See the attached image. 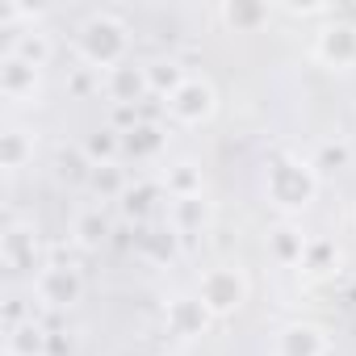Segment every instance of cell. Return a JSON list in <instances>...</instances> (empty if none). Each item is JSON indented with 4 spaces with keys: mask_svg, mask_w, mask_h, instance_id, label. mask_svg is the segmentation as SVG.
<instances>
[{
    "mask_svg": "<svg viewBox=\"0 0 356 356\" xmlns=\"http://www.w3.org/2000/svg\"><path fill=\"white\" fill-rule=\"evenodd\" d=\"M34 92H38V67H30L26 59L5 51V59H0V97L5 101H30Z\"/></svg>",
    "mask_w": 356,
    "mask_h": 356,
    "instance_id": "cell-11",
    "label": "cell"
},
{
    "mask_svg": "<svg viewBox=\"0 0 356 356\" xmlns=\"http://www.w3.org/2000/svg\"><path fill=\"white\" fill-rule=\"evenodd\" d=\"M273 356H327V335L314 323H289L277 331Z\"/></svg>",
    "mask_w": 356,
    "mask_h": 356,
    "instance_id": "cell-9",
    "label": "cell"
},
{
    "mask_svg": "<svg viewBox=\"0 0 356 356\" xmlns=\"http://www.w3.org/2000/svg\"><path fill=\"white\" fill-rule=\"evenodd\" d=\"M348 159H352V147L343 143V138H331V143H323L318 151H314V172H339V168H348Z\"/></svg>",
    "mask_w": 356,
    "mask_h": 356,
    "instance_id": "cell-26",
    "label": "cell"
},
{
    "mask_svg": "<svg viewBox=\"0 0 356 356\" xmlns=\"http://www.w3.org/2000/svg\"><path fill=\"white\" fill-rule=\"evenodd\" d=\"M210 318H214V314L202 306V298H197V293H181V298H172V302H168V310H163V323H168V331H172L176 339H197V335H206Z\"/></svg>",
    "mask_w": 356,
    "mask_h": 356,
    "instance_id": "cell-7",
    "label": "cell"
},
{
    "mask_svg": "<svg viewBox=\"0 0 356 356\" xmlns=\"http://www.w3.org/2000/svg\"><path fill=\"white\" fill-rule=\"evenodd\" d=\"M88 185H92L97 193H118V197L126 193V185H122V176H118V168H113V163H109V168H97Z\"/></svg>",
    "mask_w": 356,
    "mask_h": 356,
    "instance_id": "cell-28",
    "label": "cell"
},
{
    "mask_svg": "<svg viewBox=\"0 0 356 356\" xmlns=\"http://www.w3.org/2000/svg\"><path fill=\"white\" fill-rule=\"evenodd\" d=\"M176 239H181V235H176L172 227H151V231L138 235V252L147 260H155V264H168L176 256Z\"/></svg>",
    "mask_w": 356,
    "mask_h": 356,
    "instance_id": "cell-23",
    "label": "cell"
},
{
    "mask_svg": "<svg viewBox=\"0 0 356 356\" xmlns=\"http://www.w3.org/2000/svg\"><path fill=\"white\" fill-rule=\"evenodd\" d=\"M9 55H17V59H26L30 67H47V59H51V38L42 34V30H22V34H13V42H9Z\"/></svg>",
    "mask_w": 356,
    "mask_h": 356,
    "instance_id": "cell-19",
    "label": "cell"
},
{
    "mask_svg": "<svg viewBox=\"0 0 356 356\" xmlns=\"http://www.w3.org/2000/svg\"><path fill=\"white\" fill-rule=\"evenodd\" d=\"M189 80V72L176 63V59H155V63H147V84H151V97H172L176 88H181Z\"/></svg>",
    "mask_w": 356,
    "mask_h": 356,
    "instance_id": "cell-16",
    "label": "cell"
},
{
    "mask_svg": "<svg viewBox=\"0 0 356 356\" xmlns=\"http://www.w3.org/2000/svg\"><path fill=\"white\" fill-rule=\"evenodd\" d=\"M318 193V172L314 163L298 159V155H277L264 168V197L281 210V214H298L314 202Z\"/></svg>",
    "mask_w": 356,
    "mask_h": 356,
    "instance_id": "cell-1",
    "label": "cell"
},
{
    "mask_svg": "<svg viewBox=\"0 0 356 356\" xmlns=\"http://www.w3.org/2000/svg\"><path fill=\"white\" fill-rule=\"evenodd\" d=\"M92 172H97V163L84 155V147H67V151H59V181H67V185H88V181H92Z\"/></svg>",
    "mask_w": 356,
    "mask_h": 356,
    "instance_id": "cell-24",
    "label": "cell"
},
{
    "mask_svg": "<svg viewBox=\"0 0 356 356\" xmlns=\"http://www.w3.org/2000/svg\"><path fill=\"white\" fill-rule=\"evenodd\" d=\"M5 352H13V356H47V331L34 318L30 323H13L9 339H5Z\"/></svg>",
    "mask_w": 356,
    "mask_h": 356,
    "instance_id": "cell-18",
    "label": "cell"
},
{
    "mask_svg": "<svg viewBox=\"0 0 356 356\" xmlns=\"http://www.w3.org/2000/svg\"><path fill=\"white\" fill-rule=\"evenodd\" d=\"M80 293H84V281H80V273L72 264H47L34 277V298L42 306H51V310H63V306L80 302Z\"/></svg>",
    "mask_w": 356,
    "mask_h": 356,
    "instance_id": "cell-6",
    "label": "cell"
},
{
    "mask_svg": "<svg viewBox=\"0 0 356 356\" xmlns=\"http://www.w3.org/2000/svg\"><path fill=\"white\" fill-rule=\"evenodd\" d=\"M314 59L331 72H348L356 67V22H327L314 38Z\"/></svg>",
    "mask_w": 356,
    "mask_h": 356,
    "instance_id": "cell-5",
    "label": "cell"
},
{
    "mask_svg": "<svg viewBox=\"0 0 356 356\" xmlns=\"http://www.w3.org/2000/svg\"><path fill=\"white\" fill-rule=\"evenodd\" d=\"M206 197H185V202H172L168 206V227L176 231V235H189V231H197L202 222H206Z\"/></svg>",
    "mask_w": 356,
    "mask_h": 356,
    "instance_id": "cell-22",
    "label": "cell"
},
{
    "mask_svg": "<svg viewBox=\"0 0 356 356\" xmlns=\"http://www.w3.org/2000/svg\"><path fill=\"white\" fill-rule=\"evenodd\" d=\"M109 218L101 214V210H84V214H76V222H72V235H76V243L84 248V252H97L105 239H109Z\"/></svg>",
    "mask_w": 356,
    "mask_h": 356,
    "instance_id": "cell-20",
    "label": "cell"
},
{
    "mask_svg": "<svg viewBox=\"0 0 356 356\" xmlns=\"http://www.w3.org/2000/svg\"><path fill=\"white\" fill-rule=\"evenodd\" d=\"M30 159H34V134L22 130V126H9L5 134H0V163H5L9 172H17Z\"/></svg>",
    "mask_w": 356,
    "mask_h": 356,
    "instance_id": "cell-14",
    "label": "cell"
},
{
    "mask_svg": "<svg viewBox=\"0 0 356 356\" xmlns=\"http://www.w3.org/2000/svg\"><path fill=\"white\" fill-rule=\"evenodd\" d=\"M84 155L97 163V168H109L118 155H122V130H113V126H105V130H92L84 143Z\"/></svg>",
    "mask_w": 356,
    "mask_h": 356,
    "instance_id": "cell-21",
    "label": "cell"
},
{
    "mask_svg": "<svg viewBox=\"0 0 356 356\" xmlns=\"http://www.w3.org/2000/svg\"><path fill=\"white\" fill-rule=\"evenodd\" d=\"M163 147H168V138L155 122H134V126L122 130V151L134 155V159H159Z\"/></svg>",
    "mask_w": 356,
    "mask_h": 356,
    "instance_id": "cell-13",
    "label": "cell"
},
{
    "mask_svg": "<svg viewBox=\"0 0 356 356\" xmlns=\"http://www.w3.org/2000/svg\"><path fill=\"white\" fill-rule=\"evenodd\" d=\"M5 356H13V352H5Z\"/></svg>",
    "mask_w": 356,
    "mask_h": 356,
    "instance_id": "cell-29",
    "label": "cell"
},
{
    "mask_svg": "<svg viewBox=\"0 0 356 356\" xmlns=\"http://www.w3.org/2000/svg\"><path fill=\"white\" fill-rule=\"evenodd\" d=\"M105 92L113 97V105H138L143 97H151V84H147V67H134V63H122L113 72H105Z\"/></svg>",
    "mask_w": 356,
    "mask_h": 356,
    "instance_id": "cell-10",
    "label": "cell"
},
{
    "mask_svg": "<svg viewBox=\"0 0 356 356\" xmlns=\"http://www.w3.org/2000/svg\"><path fill=\"white\" fill-rule=\"evenodd\" d=\"M168 113H172V122H181V126H202V122H210L214 118V109H218V92H214V84L206 80V76H189L181 88H176L168 101Z\"/></svg>",
    "mask_w": 356,
    "mask_h": 356,
    "instance_id": "cell-4",
    "label": "cell"
},
{
    "mask_svg": "<svg viewBox=\"0 0 356 356\" xmlns=\"http://www.w3.org/2000/svg\"><path fill=\"white\" fill-rule=\"evenodd\" d=\"M0 260H5V268H13V273H34L38 268V235H34V227H26V222L5 227V235H0Z\"/></svg>",
    "mask_w": 356,
    "mask_h": 356,
    "instance_id": "cell-8",
    "label": "cell"
},
{
    "mask_svg": "<svg viewBox=\"0 0 356 356\" xmlns=\"http://www.w3.org/2000/svg\"><path fill=\"white\" fill-rule=\"evenodd\" d=\"M335 260H339V252H335L331 239H310V243H306V256H302V268H310V273H331Z\"/></svg>",
    "mask_w": 356,
    "mask_h": 356,
    "instance_id": "cell-27",
    "label": "cell"
},
{
    "mask_svg": "<svg viewBox=\"0 0 356 356\" xmlns=\"http://www.w3.org/2000/svg\"><path fill=\"white\" fill-rule=\"evenodd\" d=\"M76 51H80V59H84L88 67L113 72V67H122L126 55H130V30H126V22H118L113 13H92V17L80 26V34H76Z\"/></svg>",
    "mask_w": 356,
    "mask_h": 356,
    "instance_id": "cell-2",
    "label": "cell"
},
{
    "mask_svg": "<svg viewBox=\"0 0 356 356\" xmlns=\"http://www.w3.org/2000/svg\"><path fill=\"white\" fill-rule=\"evenodd\" d=\"M306 243H310V239H306L302 231H293V227H277V231L268 235V252H273V260H277V264H285V268L302 264Z\"/></svg>",
    "mask_w": 356,
    "mask_h": 356,
    "instance_id": "cell-17",
    "label": "cell"
},
{
    "mask_svg": "<svg viewBox=\"0 0 356 356\" xmlns=\"http://www.w3.org/2000/svg\"><path fill=\"white\" fill-rule=\"evenodd\" d=\"M159 189H163V185H147V181H143V185H130V189L122 193V210H126L130 218H147L151 206H155V197H159Z\"/></svg>",
    "mask_w": 356,
    "mask_h": 356,
    "instance_id": "cell-25",
    "label": "cell"
},
{
    "mask_svg": "<svg viewBox=\"0 0 356 356\" xmlns=\"http://www.w3.org/2000/svg\"><path fill=\"white\" fill-rule=\"evenodd\" d=\"M163 193L172 202H185V197H202L206 193V176L193 159H176L163 168Z\"/></svg>",
    "mask_w": 356,
    "mask_h": 356,
    "instance_id": "cell-12",
    "label": "cell"
},
{
    "mask_svg": "<svg viewBox=\"0 0 356 356\" xmlns=\"http://www.w3.org/2000/svg\"><path fill=\"white\" fill-rule=\"evenodd\" d=\"M218 17H222L235 34H248V30H260V26L273 17V9H268V5H252V0H235V5H222V9H218Z\"/></svg>",
    "mask_w": 356,
    "mask_h": 356,
    "instance_id": "cell-15",
    "label": "cell"
},
{
    "mask_svg": "<svg viewBox=\"0 0 356 356\" xmlns=\"http://www.w3.org/2000/svg\"><path fill=\"white\" fill-rule=\"evenodd\" d=\"M197 298H202V306H206L214 318H227V314H235V310L248 302V277H243L239 268H231V264H218V268L202 273Z\"/></svg>",
    "mask_w": 356,
    "mask_h": 356,
    "instance_id": "cell-3",
    "label": "cell"
}]
</instances>
